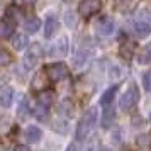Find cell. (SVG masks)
Returning a JSON list of instances; mask_svg holds the SVG:
<instances>
[{
	"mask_svg": "<svg viewBox=\"0 0 151 151\" xmlns=\"http://www.w3.org/2000/svg\"><path fill=\"white\" fill-rule=\"evenodd\" d=\"M97 124V107H90L76 126V139H85Z\"/></svg>",
	"mask_w": 151,
	"mask_h": 151,
	"instance_id": "cell-1",
	"label": "cell"
},
{
	"mask_svg": "<svg viewBox=\"0 0 151 151\" xmlns=\"http://www.w3.org/2000/svg\"><path fill=\"white\" fill-rule=\"evenodd\" d=\"M137 102H139V90L134 83H131L129 88L124 92L119 100V107H121V110H131L136 107Z\"/></svg>",
	"mask_w": 151,
	"mask_h": 151,
	"instance_id": "cell-2",
	"label": "cell"
},
{
	"mask_svg": "<svg viewBox=\"0 0 151 151\" xmlns=\"http://www.w3.org/2000/svg\"><path fill=\"white\" fill-rule=\"evenodd\" d=\"M44 73L51 82H61L70 75V70L65 63H51V65H46Z\"/></svg>",
	"mask_w": 151,
	"mask_h": 151,
	"instance_id": "cell-3",
	"label": "cell"
},
{
	"mask_svg": "<svg viewBox=\"0 0 151 151\" xmlns=\"http://www.w3.org/2000/svg\"><path fill=\"white\" fill-rule=\"evenodd\" d=\"M100 10V2L99 0H82L78 4V14L83 17H92Z\"/></svg>",
	"mask_w": 151,
	"mask_h": 151,
	"instance_id": "cell-4",
	"label": "cell"
},
{
	"mask_svg": "<svg viewBox=\"0 0 151 151\" xmlns=\"http://www.w3.org/2000/svg\"><path fill=\"white\" fill-rule=\"evenodd\" d=\"M41 55H42L41 46H39V44H34V46L31 48V51H27V55L24 56V66H26V68H34L37 60L41 58Z\"/></svg>",
	"mask_w": 151,
	"mask_h": 151,
	"instance_id": "cell-5",
	"label": "cell"
},
{
	"mask_svg": "<svg viewBox=\"0 0 151 151\" xmlns=\"http://www.w3.org/2000/svg\"><path fill=\"white\" fill-rule=\"evenodd\" d=\"M95 31L99 36H110L114 32V21L110 17H102L95 24Z\"/></svg>",
	"mask_w": 151,
	"mask_h": 151,
	"instance_id": "cell-6",
	"label": "cell"
},
{
	"mask_svg": "<svg viewBox=\"0 0 151 151\" xmlns=\"http://www.w3.org/2000/svg\"><path fill=\"white\" fill-rule=\"evenodd\" d=\"M68 53V37H60V41H56L51 49H49V55L51 56H56V58H61V56H66Z\"/></svg>",
	"mask_w": 151,
	"mask_h": 151,
	"instance_id": "cell-7",
	"label": "cell"
},
{
	"mask_svg": "<svg viewBox=\"0 0 151 151\" xmlns=\"http://www.w3.org/2000/svg\"><path fill=\"white\" fill-rule=\"evenodd\" d=\"M58 29H60L58 19H56L55 15H48V19L44 22V37H46V39H51V37L58 32Z\"/></svg>",
	"mask_w": 151,
	"mask_h": 151,
	"instance_id": "cell-8",
	"label": "cell"
},
{
	"mask_svg": "<svg viewBox=\"0 0 151 151\" xmlns=\"http://www.w3.org/2000/svg\"><path fill=\"white\" fill-rule=\"evenodd\" d=\"M41 137H42V132L37 126H29V127H26V131H24V139H26L29 144L39 143Z\"/></svg>",
	"mask_w": 151,
	"mask_h": 151,
	"instance_id": "cell-9",
	"label": "cell"
},
{
	"mask_svg": "<svg viewBox=\"0 0 151 151\" xmlns=\"http://www.w3.org/2000/svg\"><path fill=\"white\" fill-rule=\"evenodd\" d=\"M12 102H14V88L5 85L4 88L0 90V107L9 109L12 105Z\"/></svg>",
	"mask_w": 151,
	"mask_h": 151,
	"instance_id": "cell-10",
	"label": "cell"
},
{
	"mask_svg": "<svg viewBox=\"0 0 151 151\" xmlns=\"http://www.w3.org/2000/svg\"><path fill=\"white\" fill-rule=\"evenodd\" d=\"M134 51H136V44L132 41H124L121 42V48H119V55L122 56L124 60H131L134 56Z\"/></svg>",
	"mask_w": 151,
	"mask_h": 151,
	"instance_id": "cell-11",
	"label": "cell"
},
{
	"mask_svg": "<svg viewBox=\"0 0 151 151\" xmlns=\"http://www.w3.org/2000/svg\"><path fill=\"white\" fill-rule=\"evenodd\" d=\"M5 19L10 22H19L22 19V9H19L17 5H9L5 9Z\"/></svg>",
	"mask_w": 151,
	"mask_h": 151,
	"instance_id": "cell-12",
	"label": "cell"
},
{
	"mask_svg": "<svg viewBox=\"0 0 151 151\" xmlns=\"http://www.w3.org/2000/svg\"><path fill=\"white\" fill-rule=\"evenodd\" d=\"M134 34H136L139 39L148 37V36L151 34V26L148 22H143V21L136 22V24H134Z\"/></svg>",
	"mask_w": 151,
	"mask_h": 151,
	"instance_id": "cell-13",
	"label": "cell"
},
{
	"mask_svg": "<svg viewBox=\"0 0 151 151\" xmlns=\"http://www.w3.org/2000/svg\"><path fill=\"white\" fill-rule=\"evenodd\" d=\"M12 34H14V22L7 19L0 22V39H9Z\"/></svg>",
	"mask_w": 151,
	"mask_h": 151,
	"instance_id": "cell-14",
	"label": "cell"
},
{
	"mask_svg": "<svg viewBox=\"0 0 151 151\" xmlns=\"http://www.w3.org/2000/svg\"><path fill=\"white\" fill-rule=\"evenodd\" d=\"M46 82H48V76L44 71H39V73H36L34 78H32V82H31V87L34 90H42L46 87Z\"/></svg>",
	"mask_w": 151,
	"mask_h": 151,
	"instance_id": "cell-15",
	"label": "cell"
},
{
	"mask_svg": "<svg viewBox=\"0 0 151 151\" xmlns=\"http://www.w3.org/2000/svg\"><path fill=\"white\" fill-rule=\"evenodd\" d=\"M114 121H116V114H114V110H112V109H107V110L102 114L100 124H102L104 129H110V127H112V124H114Z\"/></svg>",
	"mask_w": 151,
	"mask_h": 151,
	"instance_id": "cell-16",
	"label": "cell"
},
{
	"mask_svg": "<svg viewBox=\"0 0 151 151\" xmlns=\"http://www.w3.org/2000/svg\"><path fill=\"white\" fill-rule=\"evenodd\" d=\"M24 27H26L27 32L36 34V32L41 29V21H39L37 17H29V19H26V22H24Z\"/></svg>",
	"mask_w": 151,
	"mask_h": 151,
	"instance_id": "cell-17",
	"label": "cell"
},
{
	"mask_svg": "<svg viewBox=\"0 0 151 151\" xmlns=\"http://www.w3.org/2000/svg\"><path fill=\"white\" fill-rule=\"evenodd\" d=\"M117 93V85H114V87H110V88H107L105 92L102 93V99H100V104H102L104 107H107V105H110L112 104V100H114V97H116Z\"/></svg>",
	"mask_w": 151,
	"mask_h": 151,
	"instance_id": "cell-18",
	"label": "cell"
},
{
	"mask_svg": "<svg viewBox=\"0 0 151 151\" xmlns=\"http://www.w3.org/2000/svg\"><path fill=\"white\" fill-rule=\"evenodd\" d=\"M56 99V93L53 92V90H41V93H39V104H42V105H51V104L55 102Z\"/></svg>",
	"mask_w": 151,
	"mask_h": 151,
	"instance_id": "cell-19",
	"label": "cell"
},
{
	"mask_svg": "<svg viewBox=\"0 0 151 151\" xmlns=\"http://www.w3.org/2000/svg\"><path fill=\"white\" fill-rule=\"evenodd\" d=\"M137 61H139V65H150L151 63V42H148L141 49V53L137 56Z\"/></svg>",
	"mask_w": 151,
	"mask_h": 151,
	"instance_id": "cell-20",
	"label": "cell"
},
{
	"mask_svg": "<svg viewBox=\"0 0 151 151\" xmlns=\"http://www.w3.org/2000/svg\"><path fill=\"white\" fill-rule=\"evenodd\" d=\"M48 105H42V104H37L34 109H32V116L37 117L39 121H44V119H48Z\"/></svg>",
	"mask_w": 151,
	"mask_h": 151,
	"instance_id": "cell-21",
	"label": "cell"
},
{
	"mask_svg": "<svg viewBox=\"0 0 151 151\" xmlns=\"http://www.w3.org/2000/svg\"><path fill=\"white\" fill-rule=\"evenodd\" d=\"M88 56H90V51L80 49V51L76 53V56L73 58V65H75V66H78V68H80V66H83V65H85V61L88 60Z\"/></svg>",
	"mask_w": 151,
	"mask_h": 151,
	"instance_id": "cell-22",
	"label": "cell"
},
{
	"mask_svg": "<svg viewBox=\"0 0 151 151\" xmlns=\"http://www.w3.org/2000/svg\"><path fill=\"white\" fill-rule=\"evenodd\" d=\"M12 44H14V48L17 49V51L24 49V48H26V46L29 44L27 36H26V34H17V36L14 37V42H12Z\"/></svg>",
	"mask_w": 151,
	"mask_h": 151,
	"instance_id": "cell-23",
	"label": "cell"
},
{
	"mask_svg": "<svg viewBox=\"0 0 151 151\" xmlns=\"http://www.w3.org/2000/svg\"><path fill=\"white\" fill-rule=\"evenodd\" d=\"M10 63H12V55L9 53L7 49L0 48V66H7Z\"/></svg>",
	"mask_w": 151,
	"mask_h": 151,
	"instance_id": "cell-24",
	"label": "cell"
},
{
	"mask_svg": "<svg viewBox=\"0 0 151 151\" xmlns=\"http://www.w3.org/2000/svg\"><path fill=\"white\" fill-rule=\"evenodd\" d=\"M136 144L141 146V148H148L151 146V136L150 134H141V136L136 137Z\"/></svg>",
	"mask_w": 151,
	"mask_h": 151,
	"instance_id": "cell-25",
	"label": "cell"
},
{
	"mask_svg": "<svg viewBox=\"0 0 151 151\" xmlns=\"http://www.w3.org/2000/svg\"><path fill=\"white\" fill-rule=\"evenodd\" d=\"M27 112H29V109H27V100H26V99H22V100H21V105H19V110H17V116H19V119H24V117L27 116Z\"/></svg>",
	"mask_w": 151,
	"mask_h": 151,
	"instance_id": "cell-26",
	"label": "cell"
},
{
	"mask_svg": "<svg viewBox=\"0 0 151 151\" xmlns=\"http://www.w3.org/2000/svg\"><path fill=\"white\" fill-rule=\"evenodd\" d=\"M143 87L146 92H151V71H146L143 75Z\"/></svg>",
	"mask_w": 151,
	"mask_h": 151,
	"instance_id": "cell-27",
	"label": "cell"
},
{
	"mask_svg": "<svg viewBox=\"0 0 151 151\" xmlns=\"http://www.w3.org/2000/svg\"><path fill=\"white\" fill-rule=\"evenodd\" d=\"M65 22H66V26H68V27L75 26V24H76V15L73 14V12H66V14H65Z\"/></svg>",
	"mask_w": 151,
	"mask_h": 151,
	"instance_id": "cell-28",
	"label": "cell"
},
{
	"mask_svg": "<svg viewBox=\"0 0 151 151\" xmlns=\"http://www.w3.org/2000/svg\"><path fill=\"white\" fill-rule=\"evenodd\" d=\"M61 109H63V112H65V114H68V116L73 114V105H71L70 100H65V102L61 104Z\"/></svg>",
	"mask_w": 151,
	"mask_h": 151,
	"instance_id": "cell-29",
	"label": "cell"
},
{
	"mask_svg": "<svg viewBox=\"0 0 151 151\" xmlns=\"http://www.w3.org/2000/svg\"><path fill=\"white\" fill-rule=\"evenodd\" d=\"M9 127H10L9 119H7V117H2V119H0V134H2V132H5Z\"/></svg>",
	"mask_w": 151,
	"mask_h": 151,
	"instance_id": "cell-30",
	"label": "cell"
},
{
	"mask_svg": "<svg viewBox=\"0 0 151 151\" xmlns=\"http://www.w3.org/2000/svg\"><path fill=\"white\" fill-rule=\"evenodd\" d=\"M132 126H134V127H143L144 126L143 117H134V119H132Z\"/></svg>",
	"mask_w": 151,
	"mask_h": 151,
	"instance_id": "cell-31",
	"label": "cell"
},
{
	"mask_svg": "<svg viewBox=\"0 0 151 151\" xmlns=\"http://www.w3.org/2000/svg\"><path fill=\"white\" fill-rule=\"evenodd\" d=\"M24 2H27V4H32V2H36V0H24Z\"/></svg>",
	"mask_w": 151,
	"mask_h": 151,
	"instance_id": "cell-32",
	"label": "cell"
},
{
	"mask_svg": "<svg viewBox=\"0 0 151 151\" xmlns=\"http://www.w3.org/2000/svg\"><path fill=\"white\" fill-rule=\"evenodd\" d=\"M66 2H70V0H66Z\"/></svg>",
	"mask_w": 151,
	"mask_h": 151,
	"instance_id": "cell-33",
	"label": "cell"
}]
</instances>
